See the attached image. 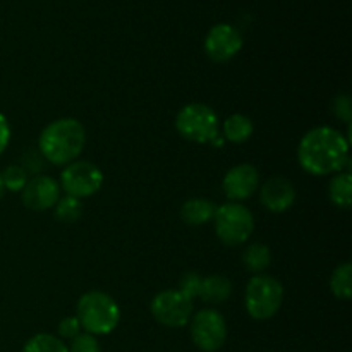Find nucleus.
I'll return each mask as SVG.
<instances>
[{
	"mask_svg": "<svg viewBox=\"0 0 352 352\" xmlns=\"http://www.w3.org/2000/svg\"><path fill=\"white\" fill-rule=\"evenodd\" d=\"M349 140L333 127L320 126L308 131L299 141L298 160L311 175H330L349 172Z\"/></svg>",
	"mask_w": 352,
	"mask_h": 352,
	"instance_id": "f257e3e1",
	"label": "nucleus"
},
{
	"mask_svg": "<svg viewBox=\"0 0 352 352\" xmlns=\"http://www.w3.org/2000/svg\"><path fill=\"white\" fill-rule=\"evenodd\" d=\"M217 205L212 199L206 198H191L182 205L181 208V219L182 222L188 223L191 227L205 226V223L212 222L215 217Z\"/></svg>",
	"mask_w": 352,
	"mask_h": 352,
	"instance_id": "4468645a",
	"label": "nucleus"
},
{
	"mask_svg": "<svg viewBox=\"0 0 352 352\" xmlns=\"http://www.w3.org/2000/svg\"><path fill=\"white\" fill-rule=\"evenodd\" d=\"M3 195H6V188H3V182H2V175H0V199L3 198Z\"/></svg>",
	"mask_w": 352,
	"mask_h": 352,
	"instance_id": "c85d7f7f",
	"label": "nucleus"
},
{
	"mask_svg": "<svg viewBox=\"0 0 352 352\" xmlns=\"http://www.w3.org/2000/svg\"><path fill=\"white\" fill-rule=\"evenodd\" d=\"M9 141H10V126L7 122L6 116L0 113V155L6 151V148L9 146Z\"/></svg>",
	"mask_w": 352,
	"mask_h": 352,
	"instance_id": "cd10ccee",
	"label": "nucleus"
},
{
	"mask_svg": "<svg viewBox=\"0 0 352 352\" xmlns=\"http://www.w3.org/2000/svg\"><path fill=\"white\" fill-rule=\"evenodd\" d=\"M232 294V282L223 275H208L203 277L199 298L206 305H222Z\"/></svg>",
	"mask_w": 352,
	"mask_h": 352,
	"instance_id": "2eb2a0df",
	"label": "nucleus"
},
{
	"mask_svg": "<svg viewBox=\"0 0 352 352\" xmlns=\"http://www.w3.org/2000/svg\"><path fill=\"white\" fill-rule=\"evenodd\" d=\"M76 318L86 333L109 336L120 322V308L112 296L102 291H89L79 298Z\"/></svg>",
	"mask_w": 352,
	"mask_h": 352,
	"instance_id": "7ed1b4c3",
	"label": "nucleus"
},
{
	"mask_svg": "<svg viewBox=\"0 0 352 352\" xmlns=\"http://www.w3.org/2000/svg\"><path fill=\"white\" fill-rule=\"evenodd\" d=\"M243 265L246 267L248 272L254 275H260L270 267L272 263V253L265 244L261 243H253L250 246H246V250L243 251Z\"/></svg>",
	"mask_w": 352,
	"mask_h": 352,
	"instance_id": "a211bd4d",
	"label": "nucleus"
},
{
	"mask_svg": "<svg viewBox=\"0 0 352 352\" xmlns=\"http://www.w3.org/2000/svg\"><path fill=\"white\" fill-rule=\"evenodd\" d=\"M21 167L24 168L28 177H34V175H41V172L47 167V160H45L43 155L38 151V148H30V150L24 151V155L21 157Z\"/></svg>",
	"mask_w": 352,
	"mask_h": 352,
	"instance_id": "5701e85b",
	"label": "nucleus"
},
{
	"mask_svg": "<svg viewBox=\"0 0 352 352\" xmlns=\"http://www.w3.org/2000/svg\"><path fill=\"white\" fill-rule=\"evenodd\" d=\"M58 184L67 196L78 199L89 198L102 188L103 172L91 162L74 160L64 167Z\"/></svg>",
	"mask_w": 352,
	"mask_h": 352,
	"instance_id": "6e6552de",
	"label": "nucleus"
},
{
	"mask_svg": "<svg viewBox=\"0 0 352 352\" xmlns=\"http://www.w3.org/2000/svg\"><path fill=\"white\" fill-rule=\"evenodd\" d=\"M330 291L337 299H351L352 296V265L349 261L339 265L330 277Z\"/></svg>",
	"mask_w": 352,
	"mask_h": 352,
	"instance_id": "6ab92c4d",
	"label": "nucleus"
},
{
	"mask_svg": "<svg viewBox=\"0 0 352 352\" xmlns=\"http://www.w3.org/2000/svg\"><path fill=\"white\" fill-rule=\"evenodd\" d=\"M69 352H102L100 342L91 333H79L76 339H72L71 347H67Z\"/></svg>",
	"mask_w": 352,
	"mask_h": 352,
	"instance_id": "393cba45",
	"label": "nucleus"
},
{
	"mask_svg": "<svg viewBox=\"0 0 352 352\" xmlns=\"http://www.w3.org/2000/svg\"><path fill=\"white\" fill-rule=\"evenodd\" d=\"M175 129L191 143H213L219 138V116L205 103H189L179 110L175 117Z\"/></svg>",
	"mask_w": 352,
	"mask_h": 352,
	"instance_id": "39448f33",
	"label": "nucleus"
},
{
	"mask_svg": "<svg viewBox=\"0 0 352 352\" xmlns=\"http://www.w3.org/2000/svg\"><path fill=\"white\" fill-rule=\"evenodd\" d=\"M260 201L272 213L287 212L296 201L294 186L289 179L282 177V175H274L261 186Z\"/></svg>",
	"mask_w": 352,
	"mask_h": 352,
	"instance_id": "ddd939ff",
	"label": "nucleus"
},
{
	"mask_svg": "<svg viewBox=\"0 0 352 352\" xmlns=\"http://www.w3.org/2000/svg\"><path fill=\"white\" fill-rule=\"evenodd\" d=\"M260 188V172L251 164H239L230 168L222 181L223 195L234 203L250 199Z\"/></svg>",
	"mask_w": 352,
	"mask_h": 352,
	"instance_id": "f8f14e48",
	"label": "nucleus"
},
{
	"mask_svg": "<svg viewBox=\"0 0 352 352\" xmlns=\"http://www.w3.org/2000/svg\"><path fill=\"white\" fill-rule=\"evenodd\" d=\"M254 133L253 120L243 113H234L227 117L222 124V138L226 141H230L234 144L246 143Z\"/></svg>",
	"mask_w": 352,
	"mask_h": 352,
	"instance_id": "dca6fc26",
	"label": "nucleus"
},
{
	"mask_svg": "<svg viewBox=\"0 0 352 352\" xmlns=\"http://www.w3.org/2000/svg\"><path fill=\"white\" fill-rule=\"evenodd\" d=\"M332 110L333 113H336L337 119L344 120V122L351 124L352 120V102H351V96L349 95H339L336 96V100H333L332 103Z\"/></svg>",
	"mask_w": 352,
	"mask_h": 352,
	"instance_id": "a878e982",
	"label": "nucleus"
},
{
	"mask_svg": "<svg viewBox=\"0 0 352 352\" xmlns=\"http://www.w3.org/2000/svg\"><path fill=\"white\" fill-rule=\"evenodd\" d=\"M60 184L50 175H34L28 179L26 186L21 191V199L26 208L34 212H45L57 205L60 199Z\"/></svg>",
	"mask_w": 352,
	"mask_h": 352,
	"instance_id": "9b49d317",
	"label": "nucleus"
},
{
	"mask_svg": "<svg viewBox=\"0 0 352 352\" xmlns=\"http://www.w3.org/2000/svg\"><path fill=\"white\" fill-rule=\"evenodd\" d=\"M85 144V126L72 117L54 120L45 126L38 138V151L48 164L54 165H67L78 160Z\"/></svg>",
	"mask_w": 352,
	"mask_h": 352,
	"instance_id": "f03ea898",
	"label": "nucleus"
},
{
	"mask_svg": "<svg viewBox=\"0 0 352 352\" xmlns=\"http://www.w3.org/2000/svg\"><path fill=\"white\" fill-rule=\"evenodd\" d=\"M191 339L203 352H217L227 340V323L222 313L213 308L199 309L191 316Z\"/></svg>",
	"mask_w": 352,
	"mask_h": 352,
	"instance_id": "0eeeda50",
	"label": "nucleus"
},
{
	"mask_svg": "<svg viewBox=\"0 0 352 352\" xmlns=\"http://www.w3.org/2000/svg\"><path fill=\"white\" fill-rule=\"evenodd\" d=\"M243 48V36L234 26L227 23L215 24L206 33L205 52L213 62H229Z\"/></svg>",
	"mask_w": 352,
	"mask_h": 352,
	"instance_id": "9d476101",
	"label": "nucleus"
},
{
	"mask_svg": "<svg viewBox=\"0 0 352 352\" xmlns=\"http://www.w3.org/2000/svg\"><path fill=\"white\" fill-rule=\"evenodd\" d=\"M23 352H69L64 340L50 333H36L24 344Z\"/></svg>",
	"mask_w": 352,
	"mask_h": 352,
	"instance_id": "aec40b11",
	"label": "nucleus"
},
{
	"mask_svg": "<svg viewBox=\"0 0 352 352\" xmlns=\"http://www.w3.org/2000/svg\"><path fill=\"white\" fill-rule=\"evenodd\" d=\"M54 208H55V217H57L58 222H64V223L78 222L82 215L81 199L72 198V196H67V195H65L64 198L58 199L57 205H55Z\"/></svg>",
	"mask_w": 352,
	"mask_h": 352,
	"instance_id": "412c9836",
	"label": "nucleus"
},
{
	"mask_svg": "<svg viewBox=\"0 0 352 352\" xmlns=\"http://www.w3.org/2000/svg\"><path fill=\"white\" fill-rule=\"evenodd\" d=\"M150 311L155 322L160 325L167 329H182L189 323L195 308H192V301L184 298L181 292L167 289V291L158 292L151 299Z\"/></svg>",
	"mask_w": 352,
	"mask_h": 352,
	"instance_id": "1a4fd4ad",
	"label": "nucleus"
},
{
	"mask_svg": "<svg viewBox=\"0 0 352 352\" xmlns=\"http://www.w3.org/2000/svg\"><path fill=\"white\" fill-rule=\"evenodd\" d=\"M81 325H79L78 318L76 316H67V318L60 320L57 327V333H58V339L62 340H72L81 333Z\"/></svg>",
	"mask_w": 352,
	"mask_h": 352,
	"instance_id": "bb28decb",
	"label": "nucleus"
},
{
	"mask_svg": "<svg viewBox=\"0 0 352 352\" xmlns=\"http://www.w3.org/2000/svg\"><path fill=\"white\" fill-rule=\"evenodd\" d=\"M2 175V182H3V188L6 191H12V192H19L23 191V188L26 186L28 182V174L24 172V168L21 165H9V167L3 168L0 172Z\"/></svg>",
	"mask_w": 352,
	"mask_h": 352,
	"instance_id": "4be33fe9",
	"label": "nucleus"
},
{
	"mask_svg": "<svg viewBox=\"0 0 352 352\" xmlns=\"http://www.w3.org/2000/svg\"><path fill=\"white\" fill-rule=\"evenodd\" d=\"M284 302V287L270 275H254L244 291V306L248 315L256 322L274 318Z\"/></svg>",
	"mask_w": 352,
	"mask_h": 352,
	"instance_id": "20e7f679",
	"label": "nucleus"
},
{
	"mask_svg": "<svg viewBox=\"0 0 352 352\" xmlns=\"http://www.w3.org/2000/svg\"><path fill=\"white\" fill-rule=\"evenodd\" d=\"M213 222H215L217 237L230 248L244 244L254 232L253 213L241 203L229 201L217 206Z\"/></svg>",
	"mask_w": 352,
	"mask_h": 352,
	"instance_id": "423d86ee",
	"label": "nucleus"
},
{
	"mask_svg": "<svg viewBox=\"0 0 352 352\" xmlns=\"http://www.w3.org/2000/svg\"><path fill=\"white\" fill-rule=\"evenodd\" d=\"M329 198L339 208H351L352 203V175L351 172H337L329 182Z\"/></svg>",
	"mask_w": 352,
	"mask_h": 352,
	"instance_id": "f3484780",
	"label": "nucleus"
},
{
	"mask_svg": "<svg viewBox=\"0 0 352 352\" xmlns=\"http://www.w3.org/2000/svg\"><path fill=\"white\" fill-rule=\"evenodd\" d=\"M201 280L203 277L199 274H196V272H186V274H182L181 280H179L177 291L181 292L184 298H188L189 301H192V299L199 298Z\"/></svg>",
	"mask_w": 352,
	"mask_h": 352,
	"instance_id": "b1692460",
	"label": "nucleus"
}]
</instances>
